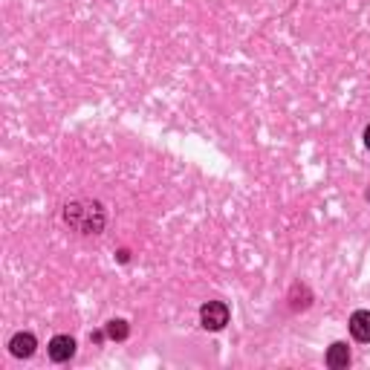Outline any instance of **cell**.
Listing matches in <instances>:
<instances>
[{
	"mask_svg": "<svg viewBox=\"0 0 370 370\" xmlns=\"http://www.w3.org/2000/svg\"><path fill=\"white\" fill-rule=\"evenodd\" d=\"M364 145H367V148H370V125H367V128H364Z\"/></svg>",
	"mask_w": 370,
	"mask_h": 370,
	"instance_id": "cell-8",
	"label": "cell"
},
{
	"mask_svg": "<svg viewBox=\"0 0 370 370\" xmlns=\"http://www.w3.org/2000/svg\"><path fill=\"white\" fill-rule=\"evenodd\" d=\"M35 347H38V342H35L32 333H15L12 342H9V350H12L15 359H29L35 353Z\"/></svg>",
	"mask_w": 370,
	"mask_h": 370,
	"instance_id": "cell-4",
	"label": "cell"
},
{
	"mask_svg": "<svg viewBox=\"0 0 370 370\" xmlns=\"http://www.w3.org/2000/svg\"><path fill=\"white\" fill-rule=\"evenodd\" d=\"M327 364H330L333 370H345V367L350 364V350H347L345 342L330 345V350H327Z\"/></svg>",
	"mask_w": 370,
	"mask_h": 370,
	"instance_id": "cell-6",
	"label": "cell"
},
{
	"mask_svg": "<svg viewBox=\"0 0 370 370\" xmlns=\"http://www.w3.org/2000/svg\"><path fill=\"white\" fill-rule=\"evenodd\" d=\"M229 306L223 304V301H205L203 306H200V324L205 327V330H211V333H217V330H223L226 324H229Z\"/></svg>",
	"mask_w": 370,
	"mask_h": 370,
	"instance_id": "cell-2",
	"label": "cell"
},
{
	"mask_svg": "<svg viewBox=\"0 0 370 370\" xmlns=\"http://www.w3.org/2000/svg\"><path fill=\"white\" fill-rule=\"evenodd\" d=\"M128 333H131L128 321H121V318H116V321H107V335L113 338V342H121V338H128Z\"/></svg>",
	"mask_w": 370,
	"mask_h": 370,
	"instance_id": "cell-7",
	"label": "cell"
},
{
	"mask_svg": "<svg viewBox=\"0 0 370 370\" xmlns=\"http://www.w3.org/2000/svg\"><path fill=\"white\" fill-rule=\"evenodd\" d=\"M64 217L73 229L84 234H99L105 229V208L99 203H70L64 208Z\"/></svg>",
	"mask_w": 370,
	"mask_h": 370,
	"instance_id": "cell-1",
	"label": "cell"
},
{
	"mask_svg": "<svg viewBox=\"0 0 370 370\" xmlns=\"http://www.w3.org/2000/svg\"><path fill=\"white\" fill-rule=\"evenodd\" d=\"M350 333H353L356 342H362V345L370 342V313L367 310H356L350 316Z\"/></svg>",
	"mask_w": 370,
	"mask_h": 370,
	"instance_id": "cell-5",
	"label": "cell"
},
{
	"mask_svg": "<svg viewBox=\"0 0 370 370\" xmlns=\"http://www.w3.org/2000/svg\"><path fill=\"white\" fill-rule=\"evenodd\" d=\"M47 350H49V359H52V362H70V359L76 356V338H70V335H55Z\"/></svg>",
	"mask_w": 370,
	"mask_h": 370,
	"instance_id": "cell-3",
	"label": "cell"
}]
</instances>
